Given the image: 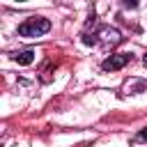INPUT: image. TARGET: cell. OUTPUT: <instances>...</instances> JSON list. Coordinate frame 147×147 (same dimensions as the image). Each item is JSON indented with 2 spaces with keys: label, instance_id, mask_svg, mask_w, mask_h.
Segmentation results:
<instances>
[{
  "label": "cell",
  "instance_id": "cell-1",
  "mask_svg": "<svg viewBox=\"0 0 147 147\" xmlns=\"http://www.w3.org/2000/svg\"><path fill=\"white\" fill-rule=\"evenodd\" d=\"M48 30H51V21H48V18H41V16L28 18V21H23V23L18 25V34H21V37H41V34H46Z\"/></svg>",
  "mask_w": 147,
  "mask_h": 147
},
{
  "label": "cell",
  "instance_id": "cell-2",
  "mask_svg": "<svg viewBox=\"0 0 147 147\" xmlns=\"http://www.w3.org/2000/svg\"><path fill=\"white\" fill-rule=\"evenodd\" d=\"M131 53H113V55H108L103 62H101V69L103 71H117V69H122L124 64H129L131 62Z\"/></svg>",
  "mask_w": 147,
  "mask_h": 147
},
{
  "label": "cell",
  "instance_id": "cell-3",
  "mask_svg": "<svg viewBox=\"0 0 147 147\" xmlns=\"http://www.w3.org/2000/svg\"><path fill=\"white\" fill-rule=\"evenodd\" d=\"M96 39L103 41L106 46H117V44L122 41V34H119V30H115V28H99Z\"/></svg>",
  "mask_w": 147,
  "mask_h": 147
},
{
  "label": "cell",
  "instance_id": "cell-4",
  "mask_svg": "<svg viewBox=\"0 0 147 147\" xmlns=\"http://www.w3.org/2000/svg\"><path fill=\"white\" fill-rule=\"evenodd\" d=\"M11 57H14L18 64H32V60H34V51H32V48H25V51L14 53Z\"/></svg>",
  "mask_w": 147,
  "mask_h": 147
},
{
  "label": "cell",
  "instance_id": "cell-5",
  "mask_svg": "<svg viewBox=\"0 0 147 147\" xmlns=\"http://www.w3.org/2000/svg\"><path fill=\"white\" fill-rule=\"evenodd\" d=\"M122 90H124V94H138L145 90V80H129V83H124Z\"/></svg>",
  "mask_w": 147,
  "mask_h": 147
},
{
  "label": "cell",
  "instance_id": "cell-6",
  "mask_svg": "<svg viewBox=\"0 0 147 147\" xmlns=\"http://www.w3.org/2000/svg\"><path fill=\"white\" fill-rule=\"evenodd\" d=\"M138 138H140V140H145V142H147V129H142V131H140V133H138Z\"/></svg>",
  "mask_w": 147,
  "mask_h": 147
},
{
  "label": "cell",
  "instance_id": "cell-7",
  "mask_svg": "<svg viewBox=\"0 0 147 147\" xmlns=\"http://www.w3.org/2000/svg\"><path fill=\"white\" fill-rule=\"evenodd\" d=\"M124 7H129V9H136V7H138V2H124Z\"/></svg>",
  "mask_w": 147,
  "mask_h": 147
},
{
  "label": "cell",
  "instance_id": "cell-8",
  "mask_svg": "<svg viewBox=\"0 0 147 147\" xmlns=\"http://www.w3.org/2000/svg\"><path fill=\"white\" fill-rule=\"evenodd\" d=\"M142 64H145V67H147V53H145V57H142Z\"/></svg>",
  "mask_w": 147,
  "mask_h": 147
}]
</instances>
